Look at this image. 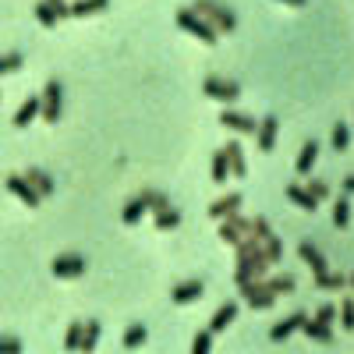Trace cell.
Instances as JSON below:
<instances>
[{"mask_svg": "<svg viewBox=\"0 0 354 354\" xmlns=\"http://www.w3.org/2000/svg\"><path fill=\"white\" fill-rule=\"evenodd\" d=\"M241 202H245L241 192H227V195H220V198L209 205V216H213V220H230L234 213L241 209Z\"/></svg>", "mask_w": 354, "mask_h": 354, "instance_id": "12", "label": "cell"}, {"mask_svg": "<svg viewBox=\"0 0 354 354\" xmlns=\"http://www.w3.org/2000/svg\"><path fill=\"white\" fill-rule=\"evenodd\" d=\"M252 238H259V241H270L273 238V227H270V220H266V216H255L252 220Z\"/></svg>", "mask_w": 354, "mask_h": 354, "instance_id": "41", "label": "cell"}, {"mask_svg": "<svg viewBox=\"0 0 354 354\" xmlns=\"http://www.w3.org/2000/svg\"><path fill=\"white\" fill-rule=\"evenodd\" d=\"M227 223H234V227H238V230L245 234V238H252V220H248V216H241V213H234V216H230Z\"/></svg>", "mask_w": 354, "mask_h": 354, "instance_id": "44", "label": "cell"}, {"mask_svg": "<svg viewBox=\"0 0 354 354\" xmlns=\"http://www.w3.org/2000/svg\"><path fill=\"white\" fill-rule=\"evenodd\" d=\"M36 21H39L43 28H57V21H61V18H57V15L50 11L46 0H39V4H36Z\"/></svg>", "mask_w": 354, "mask_h": 354, "instance_id": "38", "label": "cell"}, {"mask_svg": "<svg viewBox=\"0 0 354 354\" xmlns=\"http://www.w3.org/2000/svg\"><path fill=\"white\" fill-rule=\"evenodd\" d=\"M174 21H177V28H185L188 36H195L202 46H216V39H220L216 28H213L209 21H205V18H198L192 8H181V11L174 15Z\"/></svg>", "mask_w": 354, "mask_h": 354, "instance_id": "2", "label": "cell"}, {"mask_svg": "<svg viewBox=\"0 0 354 354\" xmlns=\"http://www.w3.org/2000/svg\"><path fill=\"white\" fill-rule=\"evenodd\" d=\"M287 198L298 205V209H305V213H315L319 209V202L308 195V188L305 185H287Z\"/></svg>", "mask_w": 354, "mask_h": 354, "instance_id": "22", "label": "cell"}, {"mask_svg": "<svg viewBox=\"0 0 354 354\" xmlns=\"http://www.w3.org/2000/svg\"><path fill=\"white\" fill-rule=\"evenodd\" d=\"M351 135H354V124H351Z\"/></svg>", "mask_w": 354, "mask_h": 354, "instance_id": "49", "label": "cell"}, {"mask_svg": "<svg viewBox=\"0 0 354 354\" xmlns=\"http://www.w3.org/2000/svg\"><path fill=\"white\" fill-rule=\"evenodd\" d=\"M192 11L209 21L216 32H234V28H238V15H234L227 4H220V0H195Z\"/></svg>", "mask_w": 354, "mask_h": 354, "instance_id": "1", "label": "cell"}, {"mask_svg": "<svg viewBox=\"0 0 354 354\" xmlns=\"http://www.w3.org/2000/svg\"><path fill=\"white\" fill-rule=\"evenodd\" d=\"M298 255H301V262L312 270V277H322V273H330V262H326V255H322L312 241H301L298 245Z\"/></svg>", "mask_w": 354, "mask_h": 354, "instance_id": "11", "label": "cell"}, {"mask_svg": "<svg viewBox=\"0 0 354 354\" xmlns=\"http://www.w3.org/2000/svg\"><path fill=\"white\" fill-rule=\"evenodd\" d=\"M85 255H78V252H68V255H57L53 262H50V270H53V277L57 280H78V277H85Z\"/></svg>", "mask_w": 354, "mask_h": 354, "instance_id": "7", "label": "cell"}, {"mask_svg": "<svg viewBox=\"0 0 354 354\" xmlns=\"http://www.w3.org/2000/svg\"><path fill=\"white\" fill-rule=\"evenodd\" d=\"M0 100H4V93H0Z\"/></svg>", "mask_w": 354, "mask_h": 354, "instance_id": "50", "label": "cell"}, {"mask_svg": "<svg viewBox=\"0 0 354 354\" xmlns=\"http://www.w3.org/2000/svg\"><path fill=\"white\" fill-rule=\"evenodd\" d=\"M270 259L266 252H255V255H238V270H234V280L238 283H248V280H266L270 277Z\"/></svg>", "mask_w": 354, "mask_h": 354, "instance_id": "3", "label": "cell"}, {"mask_svg": "<svg viewBox=\"0 0 354 354\" xmlns=\"http://www.w3.org/2000/svg\"><path fill=\"white\" fill-rule=\"evenodd\" d=\"M110 8V0H75L71 4V18H88V15H100Z\"/></svg>", "mask_w": 354, "mask_h": 354, "instance_id": "25", "label": "cell"}, {"mask_svg": "<svg viewBox=\"0 0 354 354\" xmlns=\"http://www.w3.org/2000/svg\"><path fill=\"white\" fill-rule=\"evenodd\" d=\"M216 234H220V241H223V245H230V248H238V245L245 241V234H241L238 227H234V223H227V220H220V230H216Z\"/></svg>", "mask_w": 354, "mask_h": 354, "instance_id": "30", "label": "cell"}, {"mask_svg": "<svg viewBox=\"0 0 354 354\" xmlns=\"http://www.w3.org/2000/svg\"><path fill=\"white\" fill-rule=\"evenodd\" d=\"M277 135H280V121H277L273 113H266L262 121H259V131H255L259 153H273V149H277Z\"/></svg>", "mask_w": 354, "mask_h": 354, "instance_id": "9", "label": "cell"}, {"mask_svg": "<svg viewBox=\"0 0 354 354\" xmlns=\"http://www.w3.org/2000/svg\"><path fill=\"white\" fill-rule=\"evenodd\" d=\"M333 223L344 230V227H351V202H347V195H340L337 198V205H333Z\"/></svg>", "mask_w": 354, "mask_h": 354, "instance_id": "33", "label": "cell"}, {"mask_svg": "<svg viewBox=\"0 0 354 354\" xmlns=\"http://www.w3.org/2000/svg\"><path fill=\"white\" fill-rule=\"evenodd\" d=\"M305 188H308V195H312L315 202H322V198H330V185H326V181H308Z\"/></svg>", "mask_w": 354, "mask_h": 354, "instance_id": "42", "label": "cell"}, {"mask_svg": "<svg viewBox=\"0 0 354 354\" xmlns=\"http://www.w3.org/2000/svg\"><path fill=\"white\" fill-rule=\"evenodd\" d=\"M8 192H11V195H15L18 202H25L28 209H36V205L43 202V198H39V192H36L32 185H28L21 174H8Z\"/></svg>", "mask_w": 354, "mask_h": 354, "instance_id": "10", "label": "cell"}, {"mask_svg": "<svg viewBox=\"0 0 354 354\" xmlns=\"http://www.w3.org/2000/svg\"><path fill=\"white\" fill-rule=\"evenodd\" d=\"M312 319H315V322H326V326H333V322H337V305H333V301H322V305L315 308Z\"/></svg>", "mask_w": 354, "mask_h": 354, "instance_id": "40", "label": "cell"}, {"mask_svg": "<svg viewBox=\"0 0 354 354\" xmlns=\"http://www.w3.org/2000/svg\"><path fill=\"white\" fill-rule=\"evenodd\" d=\"M305 319H308L305 312H294V315H287L283 322H277V326L270 330V340H277V344H280V340H287V337H294V333H298V330L305 326Z\"/></svg>", "mask_w": 354, "mask_h": 354, "instance_id": "14", "label": "cell"}, {"mask_svg": "<svg viewBox=\"0 0 354 354\" xmlns=\"http://www.w3.org/2000/svg\"><path fill=\"white\" fill-rule=\"evenodd\" d=\"M347 287H351V290H354V273H351V277H347Z\"/></svg>", "mask_w": 354, "mask_h": 354, "instance_id": "48", "label": "cell"}, {"mask_svg": "<svg viewBox=\"0 0 354 354\" xmlns=\"http://www.w3.org/2000/svg\"><path fill=\"white\" fill-rule=\"evenodd\" d=\"M238 287H241V301H248V308H255V312H270L277 305V294L266 290V280H248Z\"/></svg>", "mask_w": 354, "mask_h": 354, "instance_id": "5", "label": "cell"}, {"mask_svg": "<svg viewBox=\"0 0 354 354\" xmlns=\"http://www.w3.org/2000/svg\"><path fill=\"white\" fill-rule=\"evenodd\" d=\"M0 354H21V340H18V337H4V333H0Z\"/></svg>", "mask_w": 354, "mask_h": 354, "instance_id": "43", "label": "cell"}, {"mask_svg": "<svg viewBox=\"0 0 354 354\" xmlns=\"http://www.w3.org/2000/svg\"><path fill=\"white\" fill-rule=\"evenodd\" d=\"M21 177H25V181L39 192V198L53 195V188H57V185H53V177H50L46 170H39V167H28V174H21Z\"/></svg>", "mask_w": 354, "mask_h": 354, "instance_id": "18", "label": "cell"}, {"mask_svg": "<svg viewBox=\"0 0 354 354\" xmlns=\"http://www.w3.org/2000/svg\"><path fill=\"white\" fill-rule=\"evenodd\" d=\"M39 100H43V121H50V124L61 121V110H64V88H61V82L50 78Z\"/></svg>", "mask_w": 354, "mask_h": 354, "instance_id": "6", "label": "cell"}, {"mask_svg": "<svg viewBox=\"0 0 354 354\" xmlns=\"http://www.w3.org/2000/svg\"><path fill=\"white\" fill-rule=\"evenodd\" d=\"M227 177H230L227 153H223V149H216V153H213V181H216V185H227Z\"/></svg>", "mask_w": 354, "mask_h": 354, "instance_id": "29", "label": "cell"}, {"mask_svg": "<svg viewBox=\"0 0 354 354\" xmlns=\"http://www.w3.org/2000/svg\"><path fill=\"white\" fill-rule=\"evenodd\" d=\"M262 252H266V259H270V266H277V262H283V241L277 238V234H273V238H270V241H262Z\"/></svg>", "mask_w": 354, "mask_h": 354, "instance_id": "34", "label": "cell"}, {"mask_svg": "<svg viewBox=\"0 0 354 354\" xmlns=\"http://www.w3.org/2000/svg\"><path fill=\"white\" fill-rule=\"evenodd\" d=\"M205 294V283L202 280H185V283H177L174 290H170V301L174 305H192V301H198Z\"/></svg>", "mask_w": 354, "mask_h": 354, "instance_id": "13", "label": "cell"}, {"mask_svg": "<svg viewBox=\"0 0 354 354\" xmlns=\"http://www.w3.org/2000/svg\"><path fill=\"white\" fill-rule=\"evenodd\" d=\"M315 160H319V142H315V138H308V142L301 145V153H298V163H294V167H298V174L305 177V174H312Z\"/></svg>", "mask_w": 354, "mask_h": 354, "instance_id": "23", "label": "cell"}, {"mask_svg": "<svg viewBox=\"0 0 354 354\" xmlns=\"http://www.w3.org/2000/svg\"><path fill=\"white\" fill-rule=\"evenodd\" d=\"M142 198H145V205H149L153 213H160V209H170V198L163 195V192H153V188H145V192H138Z\"/></svg>", "mask_w": 354, "mask_h": 354, "instance_id": "32", "label": "cell"}, {"mask_svg": "<svg viewBox=\"0 0 354 354\" xmlns=\"http://www.w3.org/2000/svg\"><path fill=\"white\" fill-rule=\"evenodd\" d=\"M220 124H223L227 131H234V135H255V131H259L255 117H248V113H241V110H230V106L220 110Z\"/></svg>", "mask_w": 354, "mask_h": 354, "instance_id": "8", "label": "cell"}, {"mask_svg": "<svg viewBox=\"0 0 354 354\" xmlns=\"http://www.w3.org/2000/svg\"><path fill=\"white\" fill-rule=\"evenodd\" d=\"M213 351V333L209 330H198L192 337V354H209Z\"/></svg>", "mask_w": 354, "mask_h": 354, "instance_id": "36", "label": "cell"}, {"mask_svg": "<svg viewBox=\"0 0 354 354\" xmlns=\"http://www.w3.org/2000/svg\"><path fill=\"white\" fill-rule=\"evenodd\" d=\"M312 280H315V290H344L347 287L344 273H322V277H312Z\"/></svg>", "mask_w": 354, "mask_h": 354, "instance_id": "27", "label": "cell"}, {"mask_svg": "<svg viewBox=\"0 0 354 354\" xmlns=\"http://www.w3.org/2000/svg\"><path fill=\"white\" fill-rule=\"evenodd\" d=\"M46 4L57 18H71V4H64V0H46Z\"/></svg>", "mask_w": 354, "mask_h": 354, "instance_id": "45", "label": "cell"}, {"mask_svg": "<svg viewBox=\"0 0 354 354\" xmlns=\"http://www.w3.org/2000/svg\"><path fill=\"white\" fill-rule=\"evenodd\" d=\"M145 213H149V205H145L142 195H135V198H128V205L121 209V220H124V227H135V223H142Z\"/></svg>", "mask_w": 354, "mask_h": 354, "instance_id": "20", "label": "cell"}, {"mask_svg": "<svg viewBox=\"0 0 354 354\" xmlns=\"http://www.w3.org/2000/svg\"><path fill=\"white\" fill-rule=\"evenodd\" d=\"M21 64H25V57H21L18 50H11V53H0V78H4V75H15Z\"/></svg>", "mask_w": 354, "mask_h": 354, "instance_id": "31", "label": "cell"}, {"mask_svg": "<svg viewBox=\"0 0 354 354\" xmlns=\"http://www.w3.org/2000/svg\"><path fill=\"white\" fill-rule=\"evenodd\" d=\"M351 138H354V135H351V124H347V121L333 124V135H330V142H333V149H337V153H344V149H347V145H351Z\"/></svg>", "mask_w": 354, "mask_h": 354, "instance_id": "28", "label": "cell"}, {"mask_svg": "<svg viewBox=\"0 0 354 354\" xmlns=\"http://www.w3.org/2000/svg\"><path fill=\"white\" fill-rule=\"evenodd\" d=\"M337 315H340V326L351 333V330H354V301H351V298H344V301H340V308H337Z\"/></svg>", "mask_w": 354, "mask_h": 354, "instance_id": "39", "label": "cell"}, {"mask_svg": "<svg viewBox=\"0 0 354 354\" xmlns=\"http://www.w3.org/2000/svg\"><path fill=\"white\" fill-rule=\"evenodd\" d=\"M100 333H103L100 319H85V330H82V344H78V351H82V354H93L96 344H100Z\"/></svg>", "mask_w": 354, "mask_h": 354, "instance_id": "19", "label": "cell"}, {"mask_svg": "<svg viewBox=\"0 0 354 354\" xmlns=\"http://www.w3.org/2000/svg\"><path fill=\"white\" fill-rule=\"evenodd\" d=\"M223 153H227V163H230V177H248V163H245L241 142H227Z\"/></svg>", "mask_w": 354, "mask_h": 354, "instance_id": "16", "label": "cell"}, {"mask_svg": "<svg viewBox=\"0 0 354 354\" xmlns=\"http://www.w3.org/2000/svg\"><path fill=\"white\" fill-rule=\"evenodd\" d=\"M145 340H149V330H145L142 322H131V326L124 330V340H121V344H124L128 351H135V347H142Z\"/></svg>", "mask_w": 354, "mask_h": 354, "instance_id": "26", "label": "cell"}, {"mask_svg": "<svg viewBox=\"0 0 354 354\" xmlns=\"http://www.w3.org/2000/svg\"><path fill=\"white\" fill-rule=\"evenodd\" d=\"M82 330H85V322H82V319H75L71 326H68V333H64V347H68V351H78V344H82Z\"/></svg>", "mask_w": 354, "mask_h": 354, "instance_id": "37", "label": "cell"}, {"mask_svg": "<svg viewBox=\"0 0 354 354\" xmlns=\"http://www.w3.org/2000/svg\"><path fill=\"white\" fill-rule=\"evenodd\" d=\"M294 287H298V280H294L290 273H277V277H266V290L270 294H294Z\"/></svg>", "mask_w": 354, "mask_h": 354, "instance_id": "24", "label": "cell"}, {"mask_svg": "<svg viewBox=\"0 0 354 354\" xmlns=\"http://www.w3.org/2000/svg\"><path fill=\"white\" fill-rule=\"evenodd\" d=\"M234 319H238V301H227V305H220V308L213 312V319H209V333H223Z\"/></svg>", "mask_w": 354, "mask_h": 354, "instance_id": "17", "label": "cell"}, {"mask_svg": "<svg viewBox=\"0 0 354 354\" xmlns=\"http://www.w3.org/2000/svg\"><path fill=\"white\" fill-rule=\"evenodd\" d=\"M280 4H290V8H305L308 0H280Z\"/></svg>", "mask_w": 354, "mask_h": 354, "instance_id": "47", "label": "cell"}, {"mask_svg": "<svg viewBox=\"0 0 354 354\" xmlns=\"http://www.w3.org/2000/svg\"><path fill=\"white\" fill-rule=\"evenodd\" d=\"M177 223H181V213H177L174 205H170V209H160V213H156V230H174Z\"/></svg>", "mask_w": 354, "mask_h": 354, "instance_id": "35", "label": "cell"}, {"mask_svg": "<svg viewBox=\"0 0 354 354\" xmlns=\"http://www.w3.org/2000/svg\"><path fill=\"white\" fill-rule=\"evenodd\" d=\"M340 192H344V195H354V174L340 181Z\"/></svg>", "mask_w": 354, "mask_h": 354, "instance_id": "46", "label": "cell"}, {"mask_svg": "<svg viewBox=\"0 0 354 354\" xmlns=\"http://www.w3.org/2000/svg\"><path fill=\"white\" fill-rule=\"evenodd\" d=\"M202 93L209 96V100H216V103H223V106H230V103H238V100H241V85L234 82V78L209 75V78L202 82Z\"/></svg>", "mask_w": 354, "mask_h": 354, "instance_id": "4", "label": "cell"}, {"mask_svg": "<svg viewBox=\"0 0 354 354\" xmlns=\"http://www.w3.org/2000/svg\"><path fill=\"white\" fill-rule=\"evenodd\" d=\"M39 113H43V100H39V96H28V100L18 106V113H15V121H11V124H15V128H28Z\"/></svg>", "mask_w": 354, "mask_h": 354, "instance_id": "15", "label": "cell"}, {"mask_svg": "<svg viewBox=\"0 0 354 354\" xmlns=\"http://www.w3.org/2000/svg\"><path fill=\"white\" fill-rule=\"evenodd\" d=\"M301 333L315 344H333V326H326V322H315V319H305Z\"/></svg>", "mask_w": 354, "mask_h": 354, "instance_id": "21", "label": "cell"}]
</instances>
